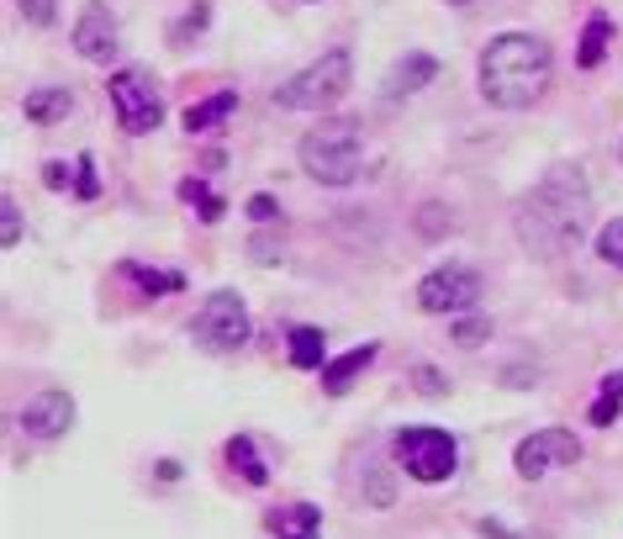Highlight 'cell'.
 <instances>
[{
    "label": "cell",
    "instance_id": "6da1fadb",
    "mask_svg": "<svg viewBox=\"0 0 623 539\" xmlns=\"http://www.w3.org/2000/svg\"><path fill=\"white\" fill-rule=\"evenodd\" d=\"M586 217H592L586 174H581L576 164H555L534 191L518 201L513 228H518V238H523V249H529V254L560 259L586 238Z\"/></svg>",
    "mask_w": 623,
    "mask_h": 539
},
{
    "label": "cell",
    "instance_id": "484cf974",
    "mask_svg": "<svg viewBox=\"0 0 623 539\" xmlns=\"http://www.w3.org/2000/svg\"><path fill=\"white\" fill-rule=\"evenodd\" d=\"M17 11H22L27 27H53V17H59V0H11Z\"/></svg>",
    "mask_w": 623,
    "mask_h": 539
},
{
    "label": "cell",
    "instance_id": "2e32d148",
    "mask_svg": "<svg viewBox=\"0 0 623 539\" xmlns=\"http://www.w3.org/2000/svg\"><path fill=\"white\" fill-rule=\"evenodd\" d=\"M433 74H439V59H433V53H408L402 64L391 69L386 96H391V101H402V96H418L423 86H433Z\"/></svg>",
    "mask_w": 623,
    "mask_h": 539
},
{
    "label": "cell",
    "instance_id": "d4e9b609",
    "mask_svg": "<svg viewBox=\"0 0 623 539\" xmlns=\"http://www.w3.org/2000/svg\"><path fill=\"white\" fill-rule=\"evenodd\" d=\"M74 196L80 201H96L101 196V186H96V153H80L74 159Z\"/></svg>",
    "mask_w": 623,
    "mask_h": 539
},
{
    "label": "cell",
    "instance_id": "30bf717a",
    "mask_svg": "<svg viewBox=\"0 0 623 539\" xmlns=\"http://www.w3.org/2000/svg\"><path fill=\"white\" fill-rule=\"evenodd\" d=\"M17 423H22L27 439L53 445V439H64V433L74 429V397H69V391H38V397H27L22 402Z\"/></svg>",
    "mask_w": 623,
    "mask_h": 539
},
{
    "label": "cell",
    "instance_id": "83f0119b",
    "mask_svg": "<svg viewBox=\"0 0 623 539\" xmlns=\"http://www.w3.org/2000/svg\"><path fill=\"white\" fill-rule=\"evenodd\" d=\"M412 387L423 391V397H450V376H439L433 366H418L412 370Z\"/></svg>",
    "mask_w": 623,
    "mask_h": 539
},
{
    "label": "cell",
    "instance_id": "f546056e",
    "mask_svg": "<svg viewBox=\"0 0 623 539\" xmlns=\"http://www.w3.org/2000/svg\"><path fill=\"white\" fill-rule=\"evenodd\" d=\"M249 217H254V222H270V217H280V201H275L270 191L249 196Z\"/></svg>",
    "mask_w": 623,
    "mask_h": 539
},
{
    "label": "cell",
    "instance_id": "ba28073f",
    "mask_svg": "<svg viewBox=\"0 0 623 539\" xmlns=\"http://www.w3.org/2000/svg\"><path fill=\"white\" fill-rule=\"evenodd\" d=\"M481 276H475L471 264H439L429 270L423 281H418V307L423 312H444V318H460V312H471L481 302Z\"/></svg>",
    "mask_w": 623,
    "mask_h": 539
},
{
    "label": "cell",
    "instance_id": "5bb4252c",
    "mask_svg": "<svg viewBox=\"0 0 623 539\" xmlns=\"http://www.w3.org/2000/svg\"><path fill=\"white\" fill-rule=\"evenodd\" d=\"M222 455H228V471L243 481V487H270V466H264V455H259V445L249 439V433H233L228 445H222Z\"/></svg>",
    "mask_w": 623,
    "mask_h": 539
},
{
    "label": "cell",
    "instance_id": "8fae6325",
    "mask_svg": "<svg viewBox=\"0 0 623 539\" xmlns=\"http://www.w3.org/2000/svg\"><path fill=\"white\" fill-rule=\"evenodd\" d=\"M74 53L90 59V64H111V53H117V17H111L101 0H90L86 11H80V22H74Z\"/></svg>",
    "mask_w": 623,
    "mask_h": 539
},
{
    "label": "cell",
    "instance_id": "4dcf8cb0",
    "mask_svg": "<svg viewBox=\"0 0 623 539\" xmlns=\"http://www.w3.org/2000/svg\"><path fill=\"white\" fill-rule=\"evenodd\" d=\"M370 502H375V508H391V502H396L391 481H386V476H375V471H370Z\"/></svg>",
    "mask_w": 623,
    "mask_h": 539
},
{
    "label": "cell",
    "instance_id": "d6a6232c",
    "mask_svg": "<svg viewBox=\"0 0 623 539\" xmlns=\"http://www.w3.org/2000/svg\"><path fill=\"white\" fill-rule=\"evenodd\" d=\"M64 180H69V170H64V164H48V170H43V186H53V191H59Z\"/></svg>",
    "mask_w": 623,
    "mask_h": 539
},
{
    "label": "cell",
    "instance_id": "8992f818",
    "mask_svg": "<svg viewBox=\"0 0 623 539\" xmlns=\"http://www.w3.org/2000/svg\"><path fill=\"white\" fill-rule=\"evenodd\" d=\"M191 339L195 349H207V355H238V349L254 339V323H249V307L238 291H212L201 312H195L191 323Z\"/></svg>",
    "mask_w": 623,
    "mask_h": 539
},
{
    "label": "cell",
    "instance_id": "1f68e13d",
    "mask_svg": "<svg viewBox=\"0 0 623 539\" xmlns=\"http://www.w3.org/2000/svg\"><path fill=\"white\" fill-rule=\"evenodd\" d=\"M475 529H481L486 539H529V535H513V529H508V523H496V518H481Z\"/></svg>",
    "mask_w": 623,
    "mask_h": 539
},
{
    "label": "cell",
    "instance_id": "52a82bcc",
    "mask_svg": "<svg viewBox=\"0 0 623 539\" xmlns=\"http://www.w3.org/2000/svg\"><path fill=\"white\" fill-rule=\"evenodd\" d=\"M107 96H111V111H117V128L128 138H143L164 122V96L153 86V74L143 69H117L107 74Z\"/></svg>",
    "mask_w": 623,
    "mask_h": 539
},
{
    "label": "cell",
    "instance_id": "ac0fdd59",
    "mask_svg": "<svg viewBox=\"0 0 623 539\" xmlns=\"http://www.w3.org/2000/svg\"><path fill=\"white\" fill-rule=\"evenodd\" d=\"M323 328H312V323H297V328H285V355H291V366L297 370H323Z\"/></svg>",
    "mask_w": 623,
    "mask_h": 539
},
{
    "label": "cell",
    "instance_id": "9a60e30c",
    "mask_svg": "<svg viewBox=\"0 0 623 539\" xmlns=\"http://www.w3.org/2000/svg\"><path fill=\"white\" fill-rule=\"evenodd\" d=\"M69 111H74V96H69L64 86H43V90H27V96H22V117H27V122H38V128L64 122Z\"/></svg>",
    "mask_w": 623,
    "mask_h": 539
},
{
    "label": "cell",
    "instance_id": "836d02e7",
    "mask_svg": "<svg viewBox=\"0 0 623 539\" xmlns=\"http://www.w3.org/2000/svg\"><path fill=\"white\" fill-rule=\"evenodd\" d=\"M602 391H613V397H623V370H613V376H602Z\"/></svg>",
    "mask_w": 623,
    "mask_h": 539
},
{
    "label": "cell",
    "instance_id": "277c9868",
    "mask_svg": "<svg viewBox=\"0 0 623 539\" xmlns=\"http://www.w3.org/2000/svg\"><path fill=\"white\" fill-rule=\"evenodd\" d=\"M349 80H354V59H349V48H328L323 59H312L301 74H291V80L275 90V107H285V111H328L333 101H344Z\"/></svg>",
    "mask_w": 623,
    "mask_h": 539
},
{
    "label": "cell",
    "instance_id": "7c38bea8",
    "mask_svg": "<svg viewBox=\"0 0 623 539\" xmlns=\"http://www.w3.org/2000/svg\"><path fill=\"white\" fill-rule=\"evenodd\" d=\"M264 523L275 539H323V508L318 502H280V508H270Z\"/></svg>",
    "mask_w": 623,
    "mask_h": 539
},
{
    "label": "cell",
    "instance_id": "d6986e66",
    "mask_svg": "<svg viewBox=\"0 0 623 539\" xmlns=\"http://www.w3.org/2000/svg\"><path fill=\"white\" fill-rule=\"evenodd\" d=\"M122 276L128 281H138V291L143 297H174V291H185V276L180 270H149V264H122Z\"/></svg>",
    "mask_w": 623,
    "mask_h": 539
},
{
    "label": "cell",
    "instance_id": "7a4b0ae2",
    "mask_svg": "<svg viewBox=\"0 0 623 539\" xmlns=\"http://www.w3.org/2000/svg\"><path fill=\"white\" fill-rule=\"evenodd\" d=\"M555 74V53L544 38L534 32H502L481 48V64H475V86L481 101L496 111H529L550 90Z\"/></svg>",
    "mask_w": 623,
    "mask_h": 539
},
{
    "label": "cell",
    "instance_id": "9c48e42d",
    "mask_svg": "<svg viewBox=\"0 0 623 539\" xmlns=\"http://www.w3.org/2000/svg\"><path fill=\"white\" fill-rule=\"evenodd\" d=\"M581 460V439L571 429H539L529 439H518L513 450V471L523 481H539V476L560 471V466H576Z\"/></svg>",
    "mask_w": 623,
    "mask_h": 539
},
{
    "label": "cell",
    "instance_id": "603a6c76",
    "mask_svg": "<svg viewBox=\"0 0 623 539\" xmlns=\"http://www.w3.org/2000/svg\"><path fill=\"white\" fill-rule=\"evenodd\" d=\"M0 243H6V249L22 243V201H17L11 191L0 196Z\"/></svg>",
    "mask_w": 623,
    "mask_h": 539
},
{
    "label": "cell",
    "instance_id": "44dd1931",
    "mask_svg": "<svg viewBox=\"0 0 623 539\" xmlns=\"http://www.w3.org/2000/svg\"><path fill=\"white\" fill-rule=\"evenodd\" d=\"M180 201H191L195 212H201V222H222V212H228V207H222V196H212L207 191V180H180Z\"/></svg>",
    "mask_w": 623,
    "mask_h": 539
},
{
    "label": "cell",
    "instance_id": "f1b7e54d",
    "mask_svg": "<svg viewBox=\"0 0 623 539\" xmlns=\"http://www.w3.org/2000/svg\"><path fill=\"white\" fill-rule=\"evenodd\" d=\"M207 17H212V6H207V0H195L191 11H185V22L174 27V43H185V38H201V27H207Z\"/></svg>",
    "mask_w": 623,
    "mask_h": 539
},
{
    "label": "cell",
    "instance_id": "5b68a950",
    "mask_svg": "<svg viewBox=\"0 0 623 539\" xmlns=\"http://www.w3.org/2000/svg\"><path fill=\"white\" fill-rule=\"evenodd\" d=\"M391 455H396V466H402L412 481H423V487H439V481H450V476L460 471V445H454V433L429 429V423L396 433V439H391Z\"/></svg>",
    "mask_w": 623,
    "mask_h": 539
},
{
    "label": "cell",
    "instance_id": "e0dca14e",
    "mask_svg": "<svg viewBox=\"0 0 623 539\" xmlns=\"http://www.w3.org/2000/svg\"><path fill=\"white\" fill-rule=\"evenodd\" d=\"M233 111H238V96H233V90H217V96H207V101H191L180 122H185V132H191V138H201V132L222 128Z\"/></svg>",
    "mask_w": 623,
    "mask_h": 539
},
{
    "label": "cell",
    "instance_id": "cb8c5ba5",
    "mask_svg": "<svg viewBox=\"0 0 623 539\" xmlns=\"http://www.w3.org/2000/svg\"><path fill=\"white\" fill-rule=\"evenodd\" d=\"M597 254L613 264V270H623V217H613V222H602L597 233Z\"/></svg>",
    "mask_w": 623,
    "mask_h": 539
},
{
    "label": "cell",
    "instance_id": "e575fe53",
    "mask_svg": "<svg viewBox=\"0 0 623 539\" xmlns=\"http://www.w3.org/2000/svg\"><path fill=\"white\" fill-rule=\"evenodd\" d=\"M454 6H465V0H454Z\"/></svg>",
    "mask_w": 623,
    "mask_h": 539
},
{
    "label": "cell",
    "instance_id": "4fadbf2b",
    "mask_svg": "<svg viewBox=\"0 0 623 539\" xmlns=\"http://www.w3.org/2000/svg\"><path fill=\"white\" fill-rule=\"evenodd\" d=\"M375 355H381V345H354L349 355L328 360V366H323V391H328V397H344V391L354 387L370 366H375Z\"/></svg>",
    "mask_w": 623,
    "mask_h": 539
},
{
    "label": "cell",
    "instance_id": "3957f363",
    "mask_svg": "<svg viewBox=\"0 0 623 539\" xmlns=\"http://www.w3.org/2000/svg\"><path fill=\"white\" fill-rule=\"evenodd\" d=\"M301 170L318 186H354L365 170V149H360V122L354 117H323L318 128L301 132Z\"/></svg>",
    "mask_w": 623,
    "mask_h": 539
},
{
    "label": "cell",
    "instance_id": "ffe728a7",
    "mask_svg": "<svg viewBox=\"0 0 623 539\" xmlns=\"http://www.w3.org/2000/svg\"><path fill=\"white\" fill-rule=\"evenodd\" d=\"M607 38H613V22H607L602 11H592V17H586V27H581L576 69H597V64H602V48H607Z\"/></svg>",
    "mask_w": 623,
    "mask_h": 539
},
{
    "label": "cell",
    "instance_id": "4316f807",
    "mask_svg": "<svg viewBox=\"0 0 623 539\" xmlns=\"http://www.w3.org/2000/svg\"><path fill=\"white\" fill-rule=\"evenodd\" d=\"M619 412H623V397L602 391L597 402H592V412H586V423H592V429H607V423H619Z\"/></svg>",
    "mask_w": 623,
    "mask_h": 539
},
{
    "label": "cell",
    "instance_id": "7402d4cb",
    "mask_svg": "<svg viewBox=\"0 0 623 539\" xmlns=\"http://www.w3.org/2000/svg\"><path fill=\"white\" fill-rule=\"evenodd\" d=\"M450 339L460 349H481L486 339H492V318H475V312H460L450 323Z\"/></svg>",
    "mask_w": 623,
    "mask_h": 539
}]
</instances>
